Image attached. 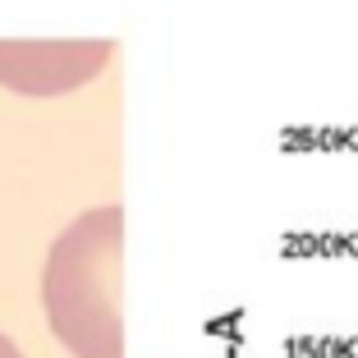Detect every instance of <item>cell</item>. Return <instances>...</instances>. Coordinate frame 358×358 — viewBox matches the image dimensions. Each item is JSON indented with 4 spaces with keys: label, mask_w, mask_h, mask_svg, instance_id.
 I'll use <instances>...</instances> for the list:
<instances>
[{
    "label": "cell",
    "mask_w": 358,
    "mask_h": 358,
    "mask_svg": "<svg viewBox=\"0 0 358 358\" xmlns=\"http://www.w3.org/2000/svg\"><path fill=\"white\" fill-rule=\"evenodd\" d=\"M110 42H0V83L23 96H55L96 78Z\"/></svg>",
    "instance_id": "cell-2"
},
{
    "label": "cell",
    "mask_w": 358,
    "mask_h": 358,
    "mask_svg": "<svg viewBox=\"0 0 358 358\" xmlns=\"http://www.w3.org/2000/svg\"><path fill=\"white\" fill-rule=\"evenodd\" d=\"M0 358H23V354H19V349H14V345H10L5 336H0Z\"/></svg>",
    "instance_id": "cell-3"
},
{
    "label": "cell",
    "mask_w": 358,
    "mask_h": 358,
    "mask_svg": "<svg viewBox=\"0 0 358 358\" xmlns=\"http://www.w3.org/2000/svg\"><path fill=\"white\" fill-rule=\"evenodd\" d=\"M120 207L83 211L51 243L42 299L51 331L74 358H124L120 327Z\"/></svg>",
    "instance_id": "cell-1"
}]
</instances>
